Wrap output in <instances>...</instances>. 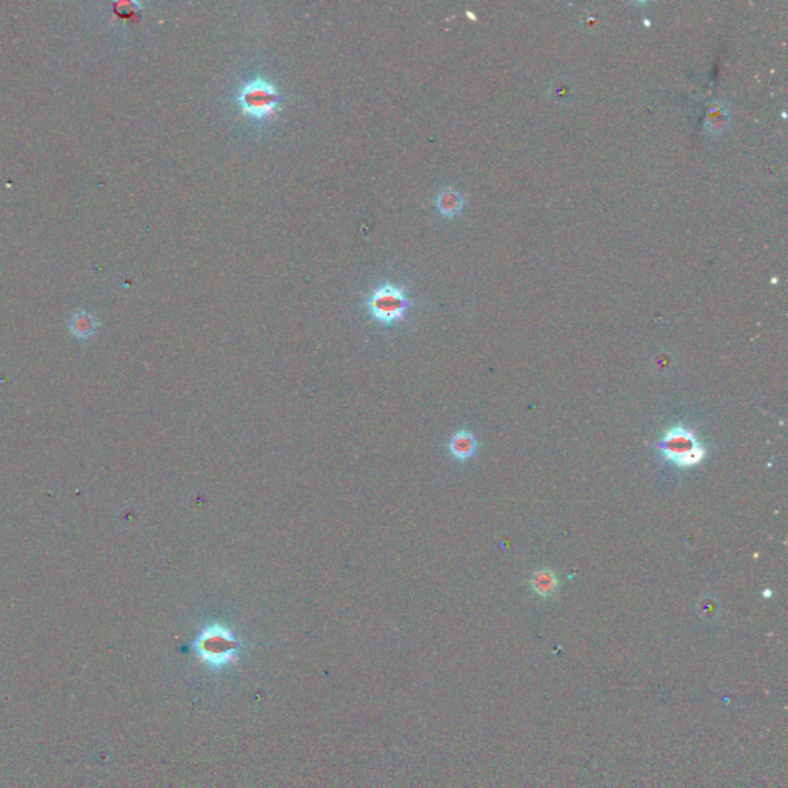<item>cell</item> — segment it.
<instances>
[{
  "label": "cell",
  "mask_w": 788,
  "mask_h": 788,
  "mask_svg": "<svg viewBox=\"0 0 788 788\" xmlns=\"http://www.w3.org/2000/svg\"><path fill=\"white\" fill-rule=\"evenodd\" d=\"M286 100L274 83L264 77L262 74L242 79L236 90L234 102L239 111L256 125L264 126L276 116L282 104Z\"/></svg>",
  "instance_id": "obj_1"
},
{
  "label": "cell",
  "mask_w": 788,
  "mask_h": 788,
  "mask_svg": "<svg viewBox=\"0 0 788 788\" xmlns=\"http://www.w3.org/2000/svg\"><path fill=\"white\" fill-rule=\"evenodd\" d=\"M410 307L411 301L406 296L405 286H397L392 282L376 286L365 301V308L372 319L387 328L405 320Z\"/></svg>",
  "instance_id": "obj_2"
},
{
  "label": "cell",
  "mask_w": 788,
  "mask_h": 788,
  "mask_svg": "<svg viewBox=\"0 0 788 788\" xmlns=\"http://www.w3.org/2000/svg\"><path fill=\"white\" fill-rule=\"evenodd\" d=\"M239 642L230 628L211 624L202 630L194 642V650L202 661L219 666L231 662L239 652Z\"/></svg>",
  "instance_id": "obj_3"
},
{
  "label": "cell",
  "mask_w": 788,
  "mask_h": 788,
  "mask_svg": "<svg viewBox=\"0 0 788 788\" xmlns=\"http://www.w3.org/2000/svg\"><path fill=\"white\" fill-rule=\"evenodd\" d=\"M662 456L679 467H694L706 458V448L694 438L693 431L684 426H674L664 436L659 443Z\"/></svg>",
  "instance_id": "obj_4"
},
{
  "label": "cell",
  "mask_w": 788,
  "mask_h": 788,
  "mask_svg": "<svg viewBox=\"0 0 788 788\" xmlns=\"http://www.w3.org/2000/svg\"><path fill=\"white\" fill-rule=\"evenodd\" d=\"M448 448H450V454L454 459L468 460L470 458L475 456V453L477 450V441L475 436H473V433L467 430H460L451 438Z\"/></svg>",
  "instance_id": "obj_5"
},
{
  "label": "cell",
  "mask_w": 788,
  "mask_h": 788,
  "mask_svg": "<svg viewBox=\"0 0 788 788\" xmlns=\"http://www.w3.org/2000/svg\"><path fill=\"white\" fill-rule=\"evenodd\" d=\"M436 208L443 217H454L463 207L462 194L454 188H443L436 198Z\"/></svg>",
  "instance_id": "obj_6"
},
{
  "label": "cell",
  "mask_w": 788,
  "mask_h": 788,
  "mask_svg": "<svg viewBox=\"0 0 788 788\" xmlns=\"http://www.w3.org/2000/svg\"><path fill=\"white\" fill-rule=\"evenodd\" d=\"M97 327H99L97 319L85 310H79L74 313V316L70 320V330L72 333V336H76L79 339L91 338L96 333Z\"/></svg>",
  "instance_id": "obj_7"
},
{
  "label": "cell",
  "mask_w": 788,
  "mask_h": 788,
  "mask_svg": "<svg viewBox=\"0 0 788 788\" xmlns=\"http://www.w3.org/2000/svg\"><path fill=\"white\" fill-rule=\"evenodd\" d=\"M530 583H531V588L537 593V595L546 598V596H551L556 591V587H558V579H556L554 573L542 570L533 574Z\"/></svg>",
  "instance_id": "obj_8"
},
{
  "label": "cell",
  "mask_w": 788,
  "mask_h": 788,
  "mask_svg": "<svg viewBox=\"0 0 788 788\" xmlns=\"http://www.w3.org/2000/svg\"><path fill=\"white\" fill-rule=\"evenodd\" d=\"M727 114H725V109H711L708 119H707V128H710L711 131H720V129H724L727 126Z\"/></svg>",
  "instance_id": "obj_9"
}]
</instances>
